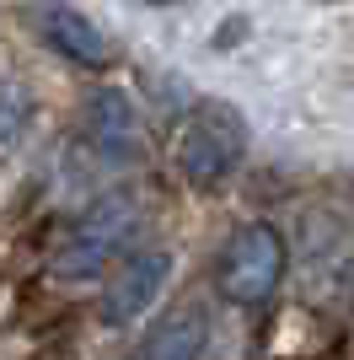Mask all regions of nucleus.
Segmentation results:
<instances>
[{"mask_svg": "<svg viewBox=\"0 0 354 360\" xmlns=\"http://www.w3.org/2000/svg\"><path fill=\"white\" fill-rule=\"evenodd\" d=\"M242 156H247V119H242L231 103L215 97V103H199L188 113L172 162H177V172H183L188 188L209 194V188H221L236 167H242Z\"/></svg>", "mask_w": 354, "mask_h": 360, "instance_id": "nucleus-1", "label": "nucleus"}, {"mask_svg": "<svg viewBox=\"0 0 354 360\" xmlns=\"http://www.w3.org/2000/svg\"><path fill=\"white\" fill-rule=\"evenodd\" d=\"M284 269H290L284 237L268 221H247L225 237L221 258H215V290L231 307H263L284 285Z\"/></svg>", "mask_w": 354, "mask_h": 360, "instance_id": "nucleus-2", "label": "nucleus"}, {"mask_svg": "<svg viewBox=\"0 0 354 360\" xmlns=\"http://www.w3.org/2000/svg\"><path fill=\"white\" fill-rule=\"evenodd\" d=\"M140 231V199L134 194H103L81 221L70 226V237L54 253V274L59 280H97L124 258V248Z\"/></svg>", "mask_w": 354, "mask_h": 360, "instance_id": "nucleus-3", "label": "nucleus"}, {"mask_svg": "<svg viewBox=\"0 0 354 360\" xmlns=\"http://www.w3.org/2000/svg\"><path fill=\"white\" fill-rule=\"evenodd\" d=\"M166 280H172V253L166 248H134L113 264V280L103 285V323L107 328H129L162 301Z\"/></svg>", "mask_w": 354, "mask_h": 360, "instance_id": "nucleus-4", "label": "nucleus"}, {"mask_svg": "<svg viewBox=\"0 0 354 360\" xmlns=\"http://www.w3.org/2000/svg\"><path fill=\"white\" fill-rule=\"evenodd\" d=\"M32 32L54 49L59 60L81 65V70H107V60H113L107 32L97 27L86 11L65 6V0H44V6H32Z\"/></svg>", "mask_w": 354, "mask_h": 360, "instance_id": "nucleus-5", "label": "nucleus"}, {"mask_svg": "<svg viewBox=\"0 0 354 360\" xmlns=\"http://www.w3.org/2000/svg\"><path fill=\"white\" fill-rule=\"evenodd\" d=\"M86 140L97 146L103 162H134L145 135H140V113L118 86H97L86 103Z\"/></svg>", "mask_w": 354, "mask_h": 360, "instance_id": "nucleus-6", "label": "nucleus"}, {"mask_svg": "<svg viewBox=\"0 0 354 360\" xmlns=\"http://www.w3.org/2000/svg\"><path fill=\"white\" fill-rule=\"evenodd\" d=\"M204 355V317L183 307V312H166L156 328L134 345L129 360H199Z\"/></svg>", "mask_w": 354, "mask_h": 360, "instance_id": "nucleus-7", "label": "nucleus"}, {"mask_svg": "<svg viewBox=\"0 0 354 360\" xmlns=\"http://www.w3.org/2000/svg\"><path fill=\"white\" fill-rule=\"evenodd\" d=\"M32 124V91L22 81H0V156H11L22 146Z\"/></svg>", "mask_w": 354, "mask_h": 360, "instance_id": "nucleus-8", "label": "nucleus"}, {"mask_svg": "<svg viewBox=\"0 0 354 360\" xmlns=\"http://www.w3.org/2000/svg\"><path fill=\"white\" fill-rule=\"evenodd\" d=\"M145 6H166V0H145Z\"/></svg>", "mask_w": 354, "mask_h": 360, "instance_id": "nucleus-9", "label": "nucleus"}, {"mask_svg": "<svg viewBox=\"0 0 354 360\" xmlns=\"http://www.w3.org/2000/svg\"><path fill=\"white\" fill-rule=\"evenodd\" d=\"M322 6H339V0H322Z\"/></svg>", "mask_w": 354, "mask_h": 360, "instance_id": "nucleus-10", "label": "nucleus"}, {"mask_svg": "<svg viewBox=\"0 0 354 360\" xmlns=\"http://www.w3.org/2000/svg\"><path fill=\"white\" fill-rule=\"evenodd\" d=\"M349 188H354V178H349Z\"/></svg>", "mask_w": 354, "mask_h": 360, "instance_id": "nucleus-11", "label": "nucleus"}]
</instances>
